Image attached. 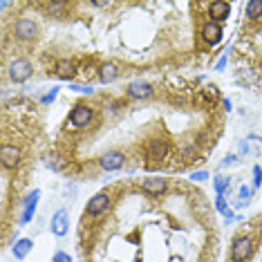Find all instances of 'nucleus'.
Returning a JSON list of instances; mask_svg holds the SVG:
<instances>
[{
	"instance_id": "f257e3e1",
	"label": "nucleus",
	"mask_w": 262,
	"mask_h": 262,
	"mask_svg": "<svg viewBox=\"0 0 262 262\" xmlns=\"http://www.w3.org/2000/svg\"><path fill=\"white\" fill-rule=\"evenodd\" d=\"M253 247H255V242H253L251 235L235 237L233 244H231V262H244V260H249V258H251V253H253Z\"/></svg>"
},
{
	"instance_id": "f03ea898",
	"label": "nucleus",
	"mask_w": 262,
	"mask_h": 262,
	"mask_svg": "<svg viewBox=\"0 0 262 262\" xmlns=\"http://www.w3.org/2000/svg\"><path fill=\"white\" fill-rule=\"evenodd\" d=\"M9 79L14 83H25L29 76L34 74V65L27 61V58H14V61L9 63Z\"/></svg>"
},
{
	"instance_id": "7ed1b4c3",
	"label": "nucleus",
	"mask_w": 262,
	"mask_h": 262,
	"mask_svg": "<svg viewBox=\"0 0 262 262\" xmlns=\"http://www.w3.org/2000/svg\"><path fill=\"white\" fill-rule=\"evenodd\" d=\"M110 204H112V198H110V193H97L94 198L85 204V213L90 217H101V215H105V213L110 211Z\"/></svg>"
},
{
	"instance_id": "20e7f679",
	"label": "nucleus",
	"mask_w": 262,
	"mask_h": 262,
	"mask_svg": "<svg viewBox=\"0 0 262 262\" xmlns=\"http://www.w3.org/2000/svg\"><path fill=\"white\" fill-rule=\"evenodd\" d=\"M92 121H94V110L90 105L76 103L72 112H70V126L72 128H88Z\"/></svg>"
},
{
	"instance_id": "39448f33",
	"label": "nucleus",
	"mask_w": 262,
	"mask_h": 262,
	"mask_svg": "<svg viewBox=\"0 0 262 262\" xmlns=\"http://www.w3.org/2000/svg\"><path fill=\"white\" fill-rule=\"evenodd\" d=\"M11 32H14V38H18V40H34L38 36V25L32 18H20L14 23Z\"/></svg>"
},
{
	"instance_id": "423d86ee",
	"label": "nucleus",
	"mask_w": 262,
	"mask_h": 262,
	"mask_svg": "<svg viewBox=\"0 0 262 262\" xmlns=\"http://www.w3.org/2000/svg\"><path fill=\"white\" fill-rule=\"evenodd\" d=\"M99 166L103 170H121L123 166H126V155H123L121 150H105L103 155L99 157Z\"/></svg>"
},
{
	"instance_id": "0eeeda50",
	"label": "nucleus",
	"mask_w": 262,
	"mask_h": 262,
	"mask_svg": "<svg viewBox=\"0 0 262 262\" xmlns=\"http://www.w3.org/2000/svg\"><path fill=\"white\" fill-rule=\"evenodd\" d=\"M0 162H3V168H16L23 162V152L18 146L14 144H3L0 148Z\"/></svg>"
},
{
	"instance_id": "6e6552de",
	"label": "nucleus",
	"mask_w": 262,
	"mask_h": 262,
	"mask_svg": "<svg viewBox=\"0 0 262 262\" xmlns=\"http://www.w3.org/2000/svg\"><path fill=\"white\" fill-rule=\"evenodd\" d=\"M38 200H40V190L34 188L32 193L27 195L25 200H23V213L18 217V224H27L29 220L34 217V213H36V206H38Z\"/></svg>"
},
{
	"instance_id": "1a4fd4ad",
	"label": "nucleus",
	"mask_w": 262,
	"mask_h": 262,
	"mask_svg": "<svg viewBox=\"0 0 262 262\" xmlns=\"http://www.w3.org/2000/svg\"><path fill=\"white\" fill-rule=\"evenodd\" d=\"M50 229H52V233H54L56 237L68 235V231H70V217H68V211H65V208H58L54 215H52Z\"/></svg>"
},
{
	"instance_id": "9d476101",
	"label": "nucleus",
	"mask_w": 262,
	"mask_h": 262,
	"mask_svg": "<svg viewBox=\"0 0 262 262\" xmlns=\"http://www.w3.org/2000/svg\"><path fill=\"white\" fill-rule=\"evenodd\" d=\"M141 190L148 195H164L168 190V182H166V177H146L141 182Z\"/></svg>"
},
{
	"instance_id": "9b49d317",
	"label": "nucleus",
	"mask_w": 262,
	"mask_h": 262,
	"mask_svg": "<svg viewBox=\"0 0 262 262\" xmlns=\"http://www.w3.org/2000/svg\"><path fill=\"white\" fill-rule=\"evenodd\" d=\"M146 152L152 162H162V159L168 157V144L164 139H152V141H148Z\"/></svg>"
},
{
	"instance_id": "f8f14e48",
	"label": "nucleus",
	"mask_w": 262,
	"mask_h": 262,
	"mask_svg": "<svg viewBox=\"0 0 262 262\" xmlns=\"http://www.w3.org/2000/svg\"><path fill=\"white\" fill-rule=\"evenodd\" d=\"M222 25H217V23H206L202 27V38H204L206 45H217L222 40Z\"/></svg>"
},
{
	"instance_id": "ddd939ff",
	"label": "nucleus",
	"mask_w": 262,
	"mask_h": 262,
	"mask_svg": "<svg viewBox=\"0 0 262 262\" xmlns=\"http://www.w3.org/2000/svg\"><path fill=\"white\" fill-rule=\"evenodd\" d=\"M128 97L130 99H148V97H150V94H152V85H150V83H146V81H133V83H130V85H128Z\"/></svg>"
},
{
	"instance_id": "4468645a",
	"label": "nucleus",
	"mask_w": 262,
	"mask_h": 262,
	"mask_svg": "<svg viewBox=\"0 0 262 262\" xmlns=\"http://www.w3.org/2000/svg\"><path fill=\"white\" fill-rule=\"evenodd\" d=\"M208 16H211V23H224L231 16V5L229 3H213L208 7Z\"/></svg>"
},
{
	"instance_id": "2eb2a0df",
	"label": "nucleus",
	"mask_w": 262,
	"mask_h": 262,
	"mask_svg": "<svg viewBox=\"0 0 262 262\" xmlns=\"http://www.w3.org/2000/svg\"><path fill=\"white\" fill-rule=\"evenodd\" d=\"M32 249H34V242L29 240V237H20V240L14 242V249H11V253H14L16 260H25Z\"/></svg>"
},
{
	"instance_id": "dca6fc26",
	"label": "nucleus",
	"mask_w": 262,
	"mask_h": 262,
	"mask_svg": "<svg viewBox=\"0 0 262 262\" xmlns=\"http://www.w3.org/2000/svg\"><path fill=\"white\" fill-rule=\"evenodd\" d=\"M119 79V68L115 63H103L99 70V81L101 83H112Z\"/></svg>"
},
{
	"instance_id": "f3484780",
	"label": "nucleus",
	"mask_w": 262,
	"mask_h": 262,
	"mask_svg": "<svg viewBox=\"0 0 262 262\" xmlns=\"http://www.w3.org/2000/svg\"><path fill=\"white\" fill-rule=\"evenodd\" d=\"M56 76H61V79H70L72 81L76 76V70H74V63L72 61H58L56 63Z\"/></svg>"
},
{
	"instance_id": "a211bd4d",
	"label": "nucleus",
	"mask_w": 262,
	"mask_h": 262,
	"mask_svg": "<svg viewBox=\"0 0 262 262\" xmlns=\"http://www.w3.org/2000/svg\"><path fill=\"white\" fill-rule=\"evenodd\" d=\"M247 16L251 20H260L262 18V0H251V3H247Z\"/></svg>"
},
{
	"instance_id": "6ab92c4d",
	"label": "nucleus",
	"mask_w": 262,
	"mask_h": 262,
	"mask_svg": "<svg viewBox=\"0 0 262 262\" xmlns=\"http://www.w3.org/2000/svg\"><path fill=\"white\" fill-rule=\"evenodd\" d=\"M215 211H217V213H224V215H226V222H231V220H233V213H231V208L226 206L224 195H217V198H215Z\"/></svg>"
},
{
	"instance_id": "aec40b11",
	"label": "nucleus",
	"mask_w": 262,
	"mask_h": 262,
	"mask_svg": "<svg viewBox=\"0 0 262 262\" xmlns=\"http://www.w3.org/2000/svg\"><path fill=\"white\" fill-rule=\"evenodd\" d=\"M213 184H215V193L224 195L226 188H231V177H213Z\"/></svg>"
},
{
	"instance_id": "412c9836",
	"label": "nucleus",
	"mask_w": 262,
	"mask_h": 262,
	"mask_svg": "<svg viewBox=\"0 0 262 262\" xmlns=\"http://www.w3.org/2000/svg\"><path fill=\"white\" fill-rule=\"evenodd\" d=\"M45 164L50 166L52 170H63V166H65V162L58 155H45Z\"/></svg>"
},
{
	"instance_id": "4be33fe9",
	"label": "nucleus",
	"mask_w": 262,
	"mask_h": 262,
	"mask_svg": "<svg viewBox=\"0 0 262 262\" xmlns=\"http://www.w3.org/2000/svg\"><path fill=\"white\" fill-rule=\"evenodd\" d=\"M251 198H253V188H249L247 184H242V186H240V202H237V204H240V206L249 204Z\"/></svg>"
},
{
	"instance_id": "5701e85b",
	"label": "nucleus",
	"mask_w": 262,
	"mask_h": 262,
	"mask_svg": "<svg viewBox=\"0 0 262 262\" xmlns=\"http://www.w3.org/2000/svg\"><path fill=\"white\" fill-rule=\"evenodd\" d=\"M58 92H61V88H52V90H50V92H47V94H45V97H43V99H40V103H43V105H47V103H52V101H54V99L58 97Z\"/></svg>"
},
{
	"instance_id": "b1692460",
	"label": "nucleus",
	"mask_w": 262,
	"mask_h": 262,
	"mask_svg": "<svg viewBox=\"0 0 262 262\" xmlns=\"http://www.w3.org/2000/svg\"><path fill=\"white\" fill-rule=\"evenodd\" d=\"M52 262H72V258H70V253H65V251H56L52 255Z\"/></svg>"
},
{
	"instance_id": "393cba45",
	"label": "nucleus",
	"mask_w": 262,
	"mask_h": 262,
	"mask_svg": "<svg viewBox=\"0 0 262 262\" xmlns=\"http://www.w3.org/2000/svg\"><path fill=\"white\" fill-rule=\"evenodd\" d=\"M253 184H255V188L262 186V168L260 166H253Z\"/></svg>"
},
{
	"instance_id": "a878e982",
	"label": "nucleus",
	"mask_w": 262,
	"mask_h": 262,
	"mask_svg": "<svg viewBox=\"0 0 262 262\" xmlns=\"http://www.w3.org/2000/svg\"><path fill=\"white\" fill-rule=\"evenodd\" d=\"M190 180H193V182H206L208 180V172L206 170H195L193 175H190Z\"/></svg>"
},
{
	"instance_id": "bb28decb",
	"label": "nucleus",
	"mask_w": 262,
	"mask_h": 262,
	"mask_svg": "<svg viewBox=\"0 0 262 262\" xmlns=\"http://www.w3.org/2000/svg\"><path fill=\"white\" fill-rule=\"evenodd\" d=\"M70 90L81 92V94H92V88L90 85H70Z\"/></svg>"
},
{
	"instance_id": "cd10ccee",
	"label": "nucleus",
	"mask_w": 262,
	"mask_h": 262,
	"mask_svg": "<svg viewBox=\"0 0 262 262\" xmlns=\"http://www.w3.org/2000/svg\"><path fill=\"white\" fill-rule=\"evenodd\" d=\"M233 164H237V157L235 155H229V157L224 159V166H233Z\"/></svg>"
},
{
	"instance_id": "c85d7f7f",
	"label": "nucleus",
	"mask_w": 262,
	"mask_h": 262,
	"mask_svg": "<svg viewBox=\"0 0 262 262\" xmlns=\"http://www.w3.org/2000/svg\"><path fill=\"white\" fill-rule=\"evenodd\" d=\"M224 65H226V56H222V58H220V61H217V65H215V70H222Z\"/></svg>"
},
{
	"instance_id": "c756f323",
	"label": "nucleus",
	"mask_w": 262,
	"mask_h": 262,
	"mask_svg": "<svg viewBox=\"0 0 262 262\" xmlns=\"http://www.w3.org/2000/svg\"><path fill=\"white\" fill-rule=\"evenodd\" d=\"M222 105H224V110H231V108H233V103H231V99H224V101H222Z\"/></svg>"
}]
</instances>
